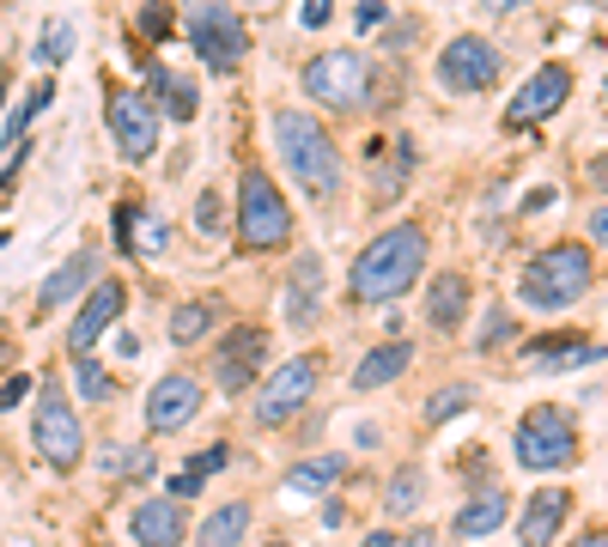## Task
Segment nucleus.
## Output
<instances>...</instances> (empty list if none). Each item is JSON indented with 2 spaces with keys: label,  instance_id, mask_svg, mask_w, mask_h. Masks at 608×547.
Returning <instances> with one entry per match:
<instances>
[{
  "label": "nucleus",
  "instance_id": "obj_1",
  "mask_svg": "<svg viewBox=\"0 0 608 547\" xmlns=\"http://www.w3.org/2000/svg\"><path fill=\"white\" fill-rule=\"evenodd\" d=\"M426 268V231L420 226H390L359 250L353 262V298L359 305H383V298H402Z\"/></svg>",
  "mask_w": 608,
  "mask_h": 547
},
{
  "label": "nucleus",
  "instance_id": "obj_2",
  "mask_svg": "<svg viewBox=\"0 0 608 547\" xmlns=\"http://www.w3.org/2000/svg\"><path fill=\"white\" fill-rule=\"evenodd\" d=\"M275 140H280V159H287L292 182H299L310 201L329 207L335 195H341V152H335L329 128H322L317 116H305V110H280Z\"/></svg>",
  "mask_w": 608,
  "mask_h": 547
},
{
  "label": "nucleus",
  "instance_id": "obj_3",
  "mask_svg": "<svg viewBox=\"0 0 608 547\" xmlns=\"http://www.w3.org/2000/svg\"><path fill=\"white\" fill-rule=\"evenodd\" d=\"M238 231H243V250H280L292 243V207L280 201L275 177L243 165L238 177Z\"/></svg>",
  "mask_w": 608,
  "mask_h": 547
},
{
  "label": "nucleus",
  "instance_id": "obj_4",
  "mask_svg": "<svg viewBox=\"0 0 608 547\" xmlns=\"http://www.w3.org/2000/svg\"><path fill=\"white\" fill-rule=\"evenodd\" d=\"M585 286H590V250H578V243H554V250H541L536 262L524 268V298L536 310L578 305Z\"/></svg>",
  "mask_w": 608,
  "mask_h": 547
},
{
  "label": "nucleus",
  "instance_id": "obj_5",
  "mask_svg": "<svg viewBox=\"0 0 608 547\" xmlns=\"http://www.w3.org/2000/svg\"><path fill=\"white\" fill-rule=\"evenodd\" d=\"M517 463L529 475H548V468H572L578 463V426L566 408H529L517 426Z\"/></svg>",
  "mask_w": 608,
  "mask_h": 547
},
{
  "label": "nucleus",
  "instance_id": "obj_6",
  "mask_svg": "<svg viewBox=\"0 0 608 547\" xmlns=\"http://www.w3.org/2000/svg\"><path fill=\"white\" fill-rule=\"evenodd\" d=\"M371 91V61L359 49H329L305 68V98L329 103V110H359Z\"/></svg>",
  "mask_w": 608,
  "mask_h": 547
},
{
  "label": "nucleus",
  "instance_id": "obj_7",
  "mask_svg": "<svg viewBox=\"0 0 608 547\" xmlns=\"http://www.w3.org/2000/svg\"><path fill=\"white\" fill-rule=\"evenodd\" d=\"M183 31L213 73H231L243 61V49H250V31H243V19L231 7H189Z\"/></svg>",
  "mask_w": 608,
  "mask_h": 547
},
{
  "label": "nucleus",
  "instance_id": "obj_8",
  "mask_svg": "<svg viewBox=\"0 0 608 547\" xmlns=\"http://www.w3.org/2000/svg\"><path fill=\"white\" fill-rule=\"evenodd\" d=\"M317 377H322V359H317V354L280 365V371L262 384V396H256V420H262V426H287L292 414H299L305 401L317 396Z\"/></svg>",
  "mask_w": 608,
  "mask_h": 547
},
{
  "label": "nucleus",
  "instance_id": "obj_9",
  "mask_svg": "<svg viewBox=\"0 0 608 547\" xmlns=\"http://www.w3.org/2000/svg\"><path fill=\"white\" fill-rule=\"evenodd\" d=\"M80 420H73V408H68V396H61L56 384L37 396V450H43V463L49 468H73L80 463Z\"/></svg>",
  "mask_w": 608,
  "mask_h": 547
},
{
  "label": "nucleus",
  "instance_id": "obj_10",
  "mask_svg": "<svg viewBox=\"0 0 608 547\" xmlns=\"http://www.w3.org/2000/svg\"><path fill=\"white\" fill-rule=\"evenodd\" d=\"M110 135L122 147V159H152L159 152V110L140 91H110Z\"/></svg>",
  "mask_w": 608,
  "mask_h": 547
},
{
  "label": "nucleus",
  "instance_id": "obj_11",
  "mask_svg": "<svg viewBox=\"0 0 608 547\" xmlns=\"http://www.w3.org/2000/svg\"><path fill=\"white\" fill-rule=\"evenodd\" d=\"M438 80L450 91H487L499 80V49L487 37H450V49L438 56Z\"/></svg>",
  "mask_w": 608,
  "mask_h": 547
},
{
  "label": "nucleus",
  "instance_id": "obj_12",
  "mask_svg": "<svg viewBox=\"0 0 608 547\" xmlns=\"http://www.w3.org/2000/svg\"><path fill=\"white\" fill-rule=\"evenodd\" d=\"M566 98H572V73H566L560 61H548V68H536L524 80V91H517L511 110H506V122L511 128H529V122H541V116H554Z\"/></svg>",
  "mask_w": 608,
  "mask_h": 547
},
{
  "label": "nucleus",
  "instance_id": "obj_13",
  "mask_svg": "<svg viewBox=\"0 0 608 547\" xmlns=\"http://www.w3.org/2000/svg\"><path fill=\"white\" fill-rule=\"evenodd\" d=\"M196 408H201V384L189 371H171V377H159L152 396H147V426L152 432H177V426L196 420Z\"/></svg>",
  "mask_w": 608,
  "mask_h": 547
},
{
  "label": "nucleus",
  "instance_id": "obj_14",
  "mask_svg": "<svg viewBox=\"0 0 608 547\" xmlns=\"http://www.w3.org/2000/svg\"><path fill=\"white\" fill-rule=\"evenodd\" d=\"M262 354H268V335L256 329H231V341L219 347V389L226 396H243L250 389V377H256V365H262Z\"/></svg>",
  "mask_w": 608,
  "mask_h": 547
},
{
  "label": "nucleus",
  "instance_id": "obj_15",
  "mask_svg": "<svg viewBox=\"0 0 608 547\" xmlns=\"http://www.w3.org/2000/svg\"><path fill=\"white\" fill-rule=\"evenodd\" d=\"M122 305H128L122 280H103L98 292H86V310H80V317H73V329H68V347H73V359H86V347H92L98 335L110 329L116 317H122Z\"/></svg>",
  "mask_w": 608,
  "mask_h": 547
},
{
  "label": "nucleus",
  "instance_id": "obj_16",
  "mask_svg": "<svg viewBox=\"0 0 608 547\" xmlns=\"http://www.w3.org/2000/svg\"><path fill=\"white\" fill-rule=\"evenodd\" d=\"M566 511H572V493H566V487H541V493H529L524 524H517V541H524V547H548L554 536H560Z\"/></svg>",
  "mask_w": 608,
  "mask_h": 547
},
{
  "label": "nucleus",
  "instance_id": "obj_17",
  "mask_svg": "<svg viewBox=\"0 0 608 547\" xmlns=\"http://www.w3.org/2000/svg\"><path fill=\"white\" fill-rule=\"evenodd\" d=\"M317 292H322V262L317 256H299V262H292V286H287V322L292 329H310V322L322 317Z\"/></svg>",
  "mask_w": 608,
  "mask_h": 547
},
{
  "label": "nucleus",
  "instance_id": "obj_18",
  "mask_svg": "<svg viewBox=\"0 0 608 547\" xmlns=\"http://www.w3.org/2000/svg\"><path fill=\"white\" fill-rule=\"evenodd\" d=\"M134 541L140 547H177L183 541V505L177 499H147L134 511Z\"/></svg>",
  "mask_w": 608,
  "mask_h": 547
},
{
  "label": "nucleus",
  "instance_id": "obj_19",
  "mask_svg": "<svg viewBox=\"0 0 608 547\" xmlns=\"http://www.w3.org/2000/svg\"><path fill=\"white\" fill-rule=\"evenodd\" d=\"M92 268H98V250L68 256V262H61V268L43 280V292H37V310H56V305H68V298H80L86 286H92Z\"/></svg>",
  "mask_w": 608,
  "mask_h": 547
},
{
  "label": "nucleus",
  "instance_id": "obj_20",
  "mask_svg": "<svg viewBox=\"0 0 608 547\" xmlns=\"http://www.w3.org/2000/svg\"><path fill=\"white\" fill-rule=\"evenodd\" d=\"M602 354H608V347L585 341V335H566V341H536L524 354V365H529V371H572V365H590Z\"/></svg>",
  "mask_w": 608,
  "mask_h": 547
},
{
  "label": "nucleus",
  "instance_id": "obj_21",
  "mask_svg": "<svg viewBox=\"0 0 608 547\" xmlns=\"http://www.w3.org/2000/svg\"><path fill=\"white\" fill-rule=\"evenodd\" d=\"M506 517H511V499H506L499 487H487V493H475V499L457 511V536H462V541H481V536H494Z\"/></svg>",
  "mask_w": 608,
  "mask_h": 547
},
{
  "label": "nucleus",
  "instance_id": "obj_22",
  "mask_svg": "<svg viewBox=\"0 0 608 547\" xmlns=\"http://www.w3.org/2000/svg\"><path fill=\"white\" fill-rule=\"evenodd\" d=\"M408 359H413V347H408V341H383V347H371V354L359 359V371H353V389H383V384H396V377L408 371Z\"/></svg>",
  "mask_w": 608,
  "mask_h": 547
},
{
  "label": "nucleus",
  "instance_id": "obj_23",
  "mask_svg": "<svg viewBox=\"0 0 608 547\" xmlns=\"http://www.w3.org/2000/svg\"><path fill=\"white\" fill-rule=\"evenodd\" d=\"M462 310H469V280H462V274H438L432 298H426V322H432V329H457Z\"/></svg>",
  "mask_w": 608,
  "mask_h": 547
},
{
  "label": "nucleus",
  "instance_id": "obj_24",
  "mask_svg": "<svg viewBox=\"0 0 608 547\" xmlns=\"http://www.w3.org/2000/svg\"><path fill=\"white\" fill-rule=\"evenodd\" d=\"M341 468H347L341 456H310V463H299L287 475V493L292 499H317V493H329L335 480H341Z\"/></svg>",
  "mask_w": 608,
  "mask_h": 547
},
{
  "label": "nucleus",
  "instance_id": "obj_25",
  "mask_svg": "<svg viewBox=\"0 0 608 547\" xmlns=\"http://www.w3.org/2000/svg\"><path fill=\"white\" fill-rule=\"evenodd\" d=\"M243 529H250V505H219V511L196 529V547H238Z\"/></svg>",
  "mask_w": 608,
  "mask_h": 547
},
{
  "label": "nucleus",
  "instance_id": "obj_26",
  "mask_svg": "<svg viewBox=\"0 0 608 547\" xmlns=\"http://www.w3.org/2000/svg\"><path fill=\"white\" fill-rule=\"evenodd\" d=\"M147 80H152V91H159L165 98V110L177 116V122H189V116H196V86L183 80V73H171V68H147Z\"/></svg>",
  "mask_w": 608,
  "mask_h": 547
},
{
  "label": "nucleus",
  "instance_id": "obj_27",
  "mask_svg": "<svg viewBox=\"0 0 608 547\" xmlns=\"http://www.w3.org/2000/svg\"><path fill=\"white\" fill-rule=\"evenodd\" d=\"M207 329H213V305H177L171 310V341L177 347H196Z\"/></svg>",
  "mask_w": 608,
  "mask_h": 547
},
{
  "label": "nucleus",
  "instance_id": "obj_28",
  "mask_svg": "<svg viewBox=\"0 0 608 547\" xmlns=\"http://www.w3.org/2000/svg\"><path fill=\"white\" fill-rule=\"evenodd\" d=\"M420 487H426V475H420V468H402V475L390 480V493H383V505H390V517L413 511V505H420Z\"/></svg>",
  "mask_w": 608,
  "mask_h": 547
},
{
  "label": "nucleus",
  "instance_id": "obj_29",
  "mask_svg": "<svg viewBox=\"0 0 608 547\" xmlns=\"http://www.w3.org/2000/svg\"><path fill=\"white\" fill-rule=\"evenodd\" d=\"M73 384H80L86 401H110V396H116L110 371H103V365H92V359H73Z\"/></svg>",
  "mask_w": 608,
  "mask_h": 547
},
{
  "label": "nucleus",
  "instance_id": "obj_30",
  "mask_svg": "<svg viewBox=\"0 0 608 547\" xmlns=\"http://www.w3.org/2000/svg\"><path fill=\"white\" fill-rule=\"evenodd\" d=\"M68 49H73V24L56 19V24L43 31V56H37V61H49V68H56V61H68Z\"/></svg>",
  "mask_w": 608,
  "mask_h": 547
},
{
  "label": "nucleus",
  "instance_id": "obj_31",
  "mask_svg": "<svg viewBox=\"0 0 608 547\" xmlns=\"http://www.w3.org/2000/svg\"><path fill=\"white\" fill-rule=\"evenodd\" d=\"M462 408H469V389H438V396L432 401H426V420H450V414H462Z\"/></svg>",
  "mask_w": 608,
  "mask_h": 547
},
{
  "label": "nucleus",
  "instance_id": "obj_32",
  "mask_svg": "<svg viewBox=\"0 0 608 547\" xmlns=\"http://www.w3.org/2000/svg\"><path fill=\"white\" fill-rule=\"evenodd\" d=\"M43 103H56V86H37V91H31V98H24V103H19V110H12V122H7V135H19V128H24V122H31V116H37V110H43Z\"/></svg>",
  "mask_w": 608,
  "mask_h": 547
},
{
  "label": "nucleus",
  "instance_id": "obj_33",
  "mask_svg": "<svg viewBox=\"0 0 608 547\" xmlns=\"http://www.w3.org/2000/svg\"><path fill=\"white\" fill-rule=\"evenodd\" d=\"M438 536H426V529H413V536H390V529H378V536H366V547H432Z\"/></svg>",
  "mask_w": 608,
  "mask_h": 547
},
{
  "label": "nucleus",
  "instance_id": "obj_34",
  "mask_svg": "<svg viewBox=\"0 0 608 547\" xmlns=\"http://www.w3.org/2000/svg\"><path fill=\"white\" fill-rule=\"evenodd\" d=\"M196 226H201V231H219V226H226V213H219V195H201V207H196Z\"/></svg>",
  "mask_w": 608,
  "mask_h": 547
},
{
  "label": "nucleus",
  "instance_id": "obj_35",
  "mask_svg": "<svg viewBox=\"0 0 608 547\" xmlns=\"http://www.w3.org/2000/svg\"><path fill=\"white\" fill-rule=\"evenodd\" d=\"M506 335H511V317H506V310H487V322H481V347H487V341H506Z\"/></svg>",
  "mask_w": 608,
  "mask_h": 547
},
{
  "label": "nucleus",
  "instance_id": "obj_36",
  "mask_svg": "<svg viewBox=\"0 0 608 547\" xmlns=\"http://www.w3.org/2000/svg\"><path fill=\"white\" fill-rule=\"evenodd\" d=\"M24 396H31V377H7V384H0V408H19Z\"/></svg>",
  "mask_w": 608,
  "mask_h": 547
},
{
  "label": "nucleus",
  "instance_id": "obj_37",
  "mask_svg": "<svg viewBox=\"0 0 608 547\" xmlns=\"http://www.w3.org/2000/svg\"><path fill=\"white\" fill-rule=\"evenodd\" d=\"M140 31H147V37H165V31H171V12H159V7L140 12Z\"/></svg>",
  "mask_w": 608,
  "mask_h": 547
},
{
  "label": "nucleus",
  "instance_id": "obj_38",
  "mask_svg": "<svg viewBox=\"0 0 608 547\" xmlns=\"http://www.w3.org/2000/svg\"><path fill=\"white\" fill-rule=\"evenodd\" d=\"M171 493H177V505H183L189 493H201V475H196V468H183V475L171 480Z\"/></svg>",
  "mask_w": 608,
  "mask_h": 547
},
{
  "label": "nucleus",
  "instance_id": "obj_39",
  "mask_svg": "<svg viewBox=\"0 0 608 547\" xmlns=\"http://www.w3.org/2000/svg\"><path fill=\"white\" fill-rule=\"evenodd\" d=\"M299 19L310 24V31H322V24H329V0H310V7L299 12Z\"/></svg>",
  "mask_w": 608,
  "mask_h": 547
},
{
  "label": "nucleus",
  "instance_id": "obj_40",
  "mask_svg": "<svg viewBox=\"0 0 608 547\" xmlns=\"http://www.w3.org/2000/svg\"><path fill=\"white\" fill-rule=\"evenodd\" d=\"M383 12H390V7H383V0H366V7H359V24H366V31H371V24H383Z\"/></svg>",
  "mask_w": 608,
  "mask_h": 547
},
{
  "label": "nucleus",
  "instance_id": "obj_41",
  "mask_svg": "<svg viewBox=\"0 0 608 547\" xmlns=\"http://www.w3.org/2000/svg\"><path fill=\"white\" fill-rule=\"evenodd\" d=\"M213 468H226V450H207V456H201V463H196V475L207 480V475H213Z\"/></svg>",
  "mask_w": 608,
  "mask_h": 547
},
{
  "label": "nucleus",
  "instance_id": "obj_42",
  "mask_svg": "<svg viewBox=\"0 0 608 547\" xmlns=\"http://www.w3.org/2000/svg\"><path fill=\"white\" fill-rule=\"evenodd\" d=\"M590 238L608 243V207H597V213H590Z\"/></svg>",
  "mask_w": 608,
  "mask_h": 547
},
{
  "label": "nucleus",
  "instance_id": "obj_43",
  "mask_svg": "<svg viewBox=\"0 0 608 547\" xmlns=\"http://www.w3.org/2000/svg\"><path fill=\"white\" fill-rule=\"evenodd\" d=\"M541 207H554V189H536V195L524 201V213H541Z\"/></svg>",
  "mask_w": 608,
  "mask_h": 547
},
{
  "label": "nucleus",
  "instance_id": "obj_44",
  "mask_svg": "<svg viewBox=\"0 0 608 547\" xmlns=\"http://www.w3.org/2000/svg\"><path fill=\"white\" fill-rule=\"evenodd\" d=\"M572 547H608V536H602V529H590V536H585V541H572Z\"/></svg>",
  "mask_w": 608,
  "mask_h": 547
},
{
  "label": "nucleus",
  "instance_id": "obj_45",
  "mask_svg": "<svg viewBox=\"0 0 608 547\" xmlns=\"http://www.w3.org/2000/svg\"><path fill=\"white\" fill-rule=\"evenodd\" d=\"M597 177H602V189H608V152H602V159H597Z\"/></svg>",
  "mask_w": 608,
  "mask_h": 547
},
{
  "label": "nucleus",
  "instance_id": "obj_46",
  "mask_svg": "<svg viewBox=\"0 0 608 547\" xmlns=\"http://www.w3.org/2000/svg\"><path fill=\"white\" fill-rule=\"evenodd\" d=\"M0 103H7V73H0Z\"/></svg>",
  "mask_w": 608,
  "mask_h": 547
}]
</instances>
